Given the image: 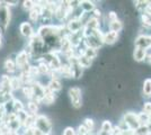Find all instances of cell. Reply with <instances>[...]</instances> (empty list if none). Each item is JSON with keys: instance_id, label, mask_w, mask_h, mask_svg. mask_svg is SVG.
Masks as SVG:
<instances>
[{"instance_id": "15", "label": "cell", "mask_w": 151, "mask_h": 135, "mask_svg": "<svg viewBox=\"0 0 151 135\" xmlns=\"http://www.w3.org/2000/svg\"><path fill=\"white\" fill-rule=\"evenodd\" d=\"M101 20L90 16L88 18V20L86 21V24H85L83 27H86L88 29H91V31H97V29H101Z\"/></svg>"}, {"instance_id": "24", "label": "cell", "mask_w": 151, "mask_h": 135, "mask_svg": "<svg viewBox=\"0 0 151 135\" xmlns=\"http://www.w3.org/2000/svg\"><path fill=\"white\" fill-rule=\"evenodd\" d=\"M123 27H124L123 23L119 19V20H116V21H114V23H111V24L108 25V29H109L111 32L119 33V32H121V31L123 29Z\"/></svg>"}, {"instance_id": "23", "label": "cell", "mask_w": 151, "mask_h": 135, "mask_svg": "<svg viewBox=\"0 0 151 135\" xmlns=\"http://www.w3.org/2000/svg\"><path fill=\"white\" fill-rule=\"evenodd\" d=\"M35 122H36V115H32L29 114L28 117L26 118V121L23 124V129H31L35 127Z\"/></svg>"}, {"instance_id": "18", "label": "cell", "mask_w": 151, "mask_h": 135, "mask_svg": "<svg viewBox=\"0 0 151 135\" xmlns=\"http://www.w3.org/2000/svg\"><path fill=\"white\" fill-rule=\"evenodd\" d=\"M142 95L145 98H151V78H147L142 84Z\"/></svg>"}, {"instance_id": "25", "label": "cell", "mask_w": 151, "mask_h": 135, "mask_svg": "<svg viewBox=\"0 0 151 135\" xmlns=\"http://www.w3.org/2000/svg\"><path fill=\"white\" fill-rule=\"evenodd\" d=\"M141 19V25L145 27V29H151V17L148 16L147 14H141L140 16Z\"/></svg>"}, {"instance_id": "12", "label": "cell", "mask_w": 151, "mask_h": 135, "mask_svg": "<svg viewBox=\"0 0 151 135\" xmlns=\"http://www.w3.org/2000/svg\"><path fill=\"white\" fill-rule=\"evenodd\" d=\"M117 39H119V33L111 32V31L104 33V44L113 45L117 42Z\"/></svg>"}, {"instance_id": "9", "label": "cell", "mask_w": 151, "mask_h": 135, "mask_svg": "<svg viewBox=\"0 0 151 135\" xmlns=\"http://www.w3.org/2000/svg\"><path fill=\"white\" fill-rule=\"evenodd\" d=\"M82 43H83V45L86 47H91V49H96V50H99L101 46L104 45V42L98 39V37H96L95 35H91L89 37L83 39Z\"/></svg>"}, {"instance_id": "29", "label": "cell", "mask_w": 151, "mask_h": 135, "mask_svg": "<svg viewBox=\"0 0 151 135\" xmlns=\"http://www.w3.org/2000/svg\"><path fill=\"white\" fill-rule=\"evenodd\" d=\"M82 54L85 56H87V58L91 59V60H95V59L97 58V55H98V50L91 49V47H86Z\"/></svg>"}, {"instance_id": "43", "label": "cell", "mask_w": 151, "mask_h": 135, "mask_svg": "<svg viewBox=\"0 0 151 135\" xmlns=\"http://www.w3.org/2000/svg\"><path fill=\"white\" fill-rule=\"evenodd\" d=\"M149 124H151V114L149 115Z\"/></svg>"}, {"instance_id": "20", "label": "cell", "mask_w": 151, "mask_h": 135, "mask_svg": "<svg viewBox=\"0 0 151 135\" xmlns=\"http://www.w3.org/2000/svg\"><path fill=\"white\" fill-rule=\"evenodd\" d=\"M36 66H37L40 76H47V74H50L51 72L50 66H49L47 63H45L44 61H38V64Z\"/></svg>"}, {"instance_id": "35", "label": "cell", "mask_w": 151, "mask_h": 135, "mask_svg": "<svg viewBox=\"0 0 151 135\" xmlns=\"http://www.w3.org/2000/svg\"><path fill=\"white\" fill-rule=\"evenodd\" d=\"M142 111L147 114V115H150L151 114V101H147L142 105Z\"/></svg>"}, {"instance_id": "40", "label": "cell", "mask_w": 151, "mask_h": 135, "mask_svg": "<svg viewBox=\"0 0 151 135\" xmlns=\"http://www.w3.org/2000/svg\"><path fill=\"white\" fill-rule=\"evenodd\" d=\"M2 33L0 32V50H1V47H2Z\"/></svg>"}, {"instance_id": "8", "label": "cell", "mask_w": 151, "mask_h": 135, "mask_svg": "<svg viewBox=\"0 0 151 135\" xmlns=\"http://www.w3.org/2000/svg\"><path fill=\"white\" fill-rule=\"evenodd\" d=\"M134 47H139V49H145V50H149L150 49V41H149V35L147 34H139L135 37L134 41Z\"/></svg>"}, {"instance_id": "36", "label": "cell", "mask_w": 151, "mask_h": 135, "mask_svg": "<svg viewBox=\"0 0 151 135\" xmlns=\"http://www.w3.org/2000/svg\"><path fill=\"white\" fill-rule=\"evenodd\" d=\"M93 13V15H91V17H94V18H97V19H99L101 20V18L103 17V11H101L99 8H95L94 10L91 11Z\"/></svg>"}, {"instance_id": "19", "label": "cell", "mask_w": 151, "mask_h": 135, "mask_svg": "<svg viewBox=\"0 0 151 135\" xmlns=\"http://www.w3.org/2000/svg\"><path fill=\"white\" fill-rule=\"evenodd\" d=\"M78 62H79V64L81 65V68H83V69H89L93 65L94 60H91V59L87 58L83 54H81V55H78Z\"/></svg>"}, {"instance_id": "42", "label": "cell", "mask_w": 151, "mask_h": 135, "mask_svg": "<svg viewBox=\"0 0 151 135\" xmlns=\"http://www.w3.org/2000/svg\"><path fill=\"white\" fill-rule=\"evenodd\" d=\"M149 41H150V49H151V34L149 35Z\"/></svg>"}, {"instance_id": "22", "label": "cell", "mask_w": 151, "mask_h": 135, "mask_svg": "<svg viewBox=\"0 0 151 135\" xmlns=\"http://www.w3.org/2000/svg\"><path fill=\"white\" fill-rule=\"evenodd\" d=\"M38 106H40V104L36 103V101H34V100H28V103H27V111H28V114L37 116Z\"/></svg>"}, {"instance_id": "39", "label": "cell", "mask_w": 151, "mask_h": 135, "mask_svg": "<svg viewBox=\"0 0 151 135\" xmlns=\"http://www.w3.org/2000/svg\"><path fill=\"white\" fill-rule=\"evenodd\" d=\"M7 4L9 5V7L17 6V5H18V1H17V0H16V1H12V0H9V1H7Z\"/></svg>"}, {"instance_id": "34", "label": "cell", "mask_w": 151, "mask_h": 135, "mask_svg": "<svg viewBox=\"0 0 151 135\" xmlns=\"http://www.w3.org/2000/svg\"><path fill=\"white\" fill-rule=\"evenodd\" d=\"M16 115H17V119L19 121V123L23 125V124H24V122L26 121V118L28 117V115H29V114H28V111H26V110H22V111L17 113Z\"/></svg>"}, {"instance_id": "16", "label": "cell", "mask_w": 151, "mask_h": 135, "mask_svg": "<svg viewBox=\"0 0 151 135\" xmlns=\"http://www.w3.org/2000/svg\"><path fill=\"white\" fill-rule=\"evenodd\" d=\"M55 99H57V95H54L53 92H51L50 90L46 88V86H45V96L41 104L46 105V106H50V105H53V104L55 103Z\"/></svg>"}, {"instance_id": "1", "label": "cell", "mask_w": 151, "mask_h": 135, "mask_svg": "<svg viewBox=\"0 0 151 135\" xmlns=\"http://www.w3.org/2000/svg\"><path fill=\"white\" fill-rule=\"evenodd\" d=\"M12 21V9L7 1H0V32H7Z\"/></svg>"}, {"instance_id": "33", "label": "cell", "mask_w": 151, "mask_h": 135, "mask_svg": "<svg viewBox=\"0 0 151 135\" xmlns=\"http://www.w3.org/2000/svg\"><path fill=\"white\" fill-rule=\"evenodd\" d=\"M23 5H22V8H23V10L24 11H31L32 9L34 8L35 6V1H32V0H25V1H23L22 2Z\"/></svg>"}, {"instance_id": "44", "label": "cell", "mask_w": 151, "mask_h": 135, "mask_svg": "<svg viewBox=\"0 0 151 135\" xmlns=\"http://www.w3.org/2000/svg\"><path fill=\"white\" fill-rule=\"evenodd\" d=\"M0 135H2V131H1V125H0Z\"/></svg>"}, {"instance_id": "2", "label": "cell", "mask_w": 151, "mask_h": 135, "mask_svg": "<svg viewBox=\"0 0 151 135\" xmlns=\"http://www.w3.org/2000/svg\"><path fill=\"white\" fill-rule=\"evenodd\" d=\"M35 129H38L43 135H52V133H53V124H52L51 119L46 115L38 114L36 116Z\"/></svg>"}, {"instance_id": "26", "label": "cell", "mask_w": 151, "mask_h": 135, "mask_svg": "<svg viewBox=\"0 0 151 135\" xmlns=\"http://www.w3.org/2000/svg\"><path fill=\"white\" fill-rule=\"evenodd\" d=\"M22 110H25V105L23 104V101L20 99L17 98H14V107H13V113L14 114H17Z\"/></svg>"}, {"instance_id": "21", "label": "cell", "mask_w": 151, "mask_h": 135, "mask_svg": "<svg viewBox=\"0 0 151 135\" xmlns=\"http://www.w3.org/2000/svg\"><path fill=\"white\" fill-rule=\"evenodd\" d=\"M10 87H12V91H16V90L22 89L23 84H22V81L19 79L18 76H13L10 77Z\"/></svg>"}, {"instance_id": "17", "label": "cell", "mask_w": 151, "mask_h": 135, "mask_svg": "<svg viewBox=\"0 0 151 135\" xmlns=\"http://www.w3.org/2000/svg\"><path fill=\"white\" fill-rule=\"evenodd\" d=\"M79 7L81 8V10L83 11V13L89 14V13H91L95 8H96V5H95L94 1L82 0V1H80V5H79Z\"/></svg>"}, {"instance_id": "13", "label": "cell", "mask_w": 151, "mask_h": 135, "mask_svg": "<svg viewBox=\"0 0 151 135\" xmlns=\"http://www.w3.org/2000/svg\"><path fill=\"white\" fill-rule=\"evenodd\" d=\"M59 73H60V77L61 78H65V79H71V78H73L71 66H70V64L68 62L62 63L61 68L59 69Z\"/></svg>"}, {"instance_id": "38", "label": "cell", "mask_w": 151, "mask_h": 135, "mask_svg": "<svg viewBox=\"0 0 151 135\" xmlns=\"http://www.w3.org/2000/svg\"><path fill=\"white\" fill-rule=\"evenodd\" d=\"M145 62L151 66V52L147 54V58H145Z\"/></svg>"}, {"instance_id": "32", "label": "cell", "mask_w": 151, "mask_h": 135, "mask_svg": "<svg viewBox=\"0 0 151 135\" xmlns=\"http://www.w3.org/2000/svg\"><path fill=\"white\" fill-rule=\"evenodd\" d=\"M113 129V124L111 121H104L101 123V132H105V133H111V131Z\"/></svg>"}, {"instance_id": "3", "label": "cell", "mask_w": 151, "mask_h": 135, "mask_svg": "<svg viewBox=\"0 0 151 135\" xmlns=\"http://www.w3.org/2000/svg\"><path fill=\"white\" fill-rule=\"evenodd\" d=\"M71 105L75 109H80L82 107V91L79 87H71L68 90Z\"/></svg>"}, {"instance_id": "37", "label": "cell", "mask_w": 151, "mask_h": 135, "mask_svg": "<svg viewBox=\"0 0 151 135\" xmlns=\"http://www.w3.org/2000/svg\"><path fill=\"white\" fill-rule=\"evenodd\" d=\"M20 135H35V127H31V129H24L23 133Z\"/></svg>"}, {"instance_id": "41", "label": "cell", "mask_w": 151, "mask_h": 135, "mask_svg": "<svg viewBox=\"0 0 151 135\" xmlns=\"http://www.w3.org/2000/svg\"><path fill=\"white\" fill-rule=\"evenodd\" d=\"M8 135H20V134H19L18 132H10Z\"/></svg>"}, {"instance_id": "10", "label": "cell", "mask_w": 151, "mask_h": 135, "mask_svg": "<svg viewBox=\"0 0 151 135\" xmlns=\"http://www.w3.org/2000/svg\"><path fill=\"white\" fill-rule=\"evenodd\" d=\"M46 88L50 90L51 92H53L54 95H58L62 90V84L58 79H50V81L46 84Z\"/></svg>"}, {"instance_id": "11", "label": "cell", "mask_w": 151, "mask_h": 135, "mask_svg": "<svg viewBox=\"0 0 151 135\" xmlns=\"http://www.w3.org/2000/svg\"><path fill=\"white\" fill-rule=\"evenodd\" d=\"M4 69L6 70L7 73L9 74H13L17 71V65H16V62H15V59L13 58H7L4 62Z\"/></svg>"}, {"instance_id": "31", "label": "cell", "mask_w": 151, "mask_h": 135, "mask_svg": "<svg viewBox=\"0 0 151 135\" xmlns=\"http://www.w3.org/2000/svg\"><path fill=\"white\" fill-rule=\"evenodd\" d=\"M82 125L87 129V131H88L89 133H93V131H94V129H95V122L93 118H89V117L85 118Z\"/></svg>"}, {"instance_id": "7", "label": "cell", "mask_w": 151, "mask_h": 135, "mask_svg": "<svg viewBox=\"0 0 151 135\" xmlns=\"http://www.w3.org/2000/svg\"><path fill=\"white\" fill-rule=\"evenodd\" d=\"M83 24L81 20L79 19H69L65 23V28L69 34H76V33L80 32L83 28Z\"/></svg>"}, {"instance_id": "28", "label": "cell", "mask_w": 151, "mask_h": 135, "mask_svg": "<svg viewBox=\"0 0 151 135\" xmlns=\"http://www.w3.org/2000/svg\"><path fill=\"white\" fill-rule=\"evenodd\" d=\"M7 126L9 127V129L12 131V132H18L19 129L23 127V125L19 123V121L16 118V119H14V121H10V122H8L6 124Z\"/></svg>"}, {"instance_id": "27", "label": "cell", "mask_w": 151, "mask_h": 135, "mask_svg": "<svg viewBox=\"0 0 151 135\" xmlns=\"http://www.w3.org/2000/svg\"><path fill=\"white\" fill-rule=\"evenodd\" d=\"M22 92L25 97L26 99L28 100H33V88H32L31 84H27V86H23L22 87Z\"/></svg>"}, {"instance_id": "5", "label": "cell", "mask_w": 151, "mask_h": 135, "mask_svg": "<svg viewBox=\"0 0 151 135\" xmlns=\"http://www.w3.org/2000/svg\"><path fill=\"white\" fill-rule=\"evenodd\" d=\"M122 121L125 123V125L127 126V129H130V131L135 132L140 127V123H139V119H138V113L126 111V113L123 114Z\"/></svg>"}, {"instance_id": "30", "label": "cell", "mask_w": 151, "mask_h": 135, "mask_svg": "<svg viewBox=\"0 0 151 135\" xmlns=\"http://www.w3.org/2000/svg\"><path fill=\"white\" fill-rule=\"evenodd\" d=\"M138 119L140 123V126H148L149 125V115L145 114L143 111L138 113Z\"/></svg>"}, {"instance_id": "4", "label": "cell", "mask_w": 151, "mask_h": 135, "mask_svg": "<svg viewBox=\"0 0 151 135\" xmlns=\"http://www.w3.org/2000/svg\"><path fill=\"white\" fill-rule=\"evenodd\" d=\"M29 55L26 53L25 50H22L19 51L16 56H15V62H16V65H17V70H19L20 72H24V71H28L29 69Z\"/></svg>"}, {"instance_id": "6", "label": "cell", "mask_w": 151, "mask_h": 135, "mask_svg": "<svg viewBox=\"0 0 151 135\" xmlns=\"http://www.w3.org/2000/svg\"><path fill=\"white\" fill-rule=\"evenodd\" d=\"M19 33L24 39H31L32 36L35 34L34 28L29 21H22L19 24Z\"/></svg>"}, {"instance_id": "14", "label": "cell", "mask_w": 151, "mask_h": 135, "mask_svg": "<svg viewBox=\"0 0 151 135\" xmlns=\"http://www.w3.org/2000/svg\"><path fill=\"white\" fill-rule=\"evenodd\" d=\"M147 54H148V51L145 50V49L134 47V51H133V59H134L135 62H143V61H145Z\"/></svg>"}]
</instances>
